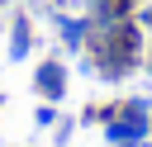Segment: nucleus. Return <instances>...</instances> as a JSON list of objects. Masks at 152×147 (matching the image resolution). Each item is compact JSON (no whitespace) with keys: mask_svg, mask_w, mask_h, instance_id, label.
<instances>
[{"mask_svg":"<svg viewBox=\"0 0 152 147\" xmlns=\"http://www.w3.org/2000/svg\"><path fill=\"white\" fill-rule=\"evenodd\" d=\"M66 85H71V71H66V62H57V57H43V62L33 66V95H38V100H48V104H62V100H66Z\"/></svg>","mask_w":152,"mask_h":147,"instance_id":"f257e3e1","label":"nucleus"},{"mask_svg":"<svg viewBox=\"0 0 152 147\" xmlns=\"http://www.w3.org/2000/svg\"><path fill=\"white\" fill-rule=\"evenodd\" d=\"M52 28H57L62 47L86 52V38H90V14H66V9H57V14H52Z\"/></svg>","mask_w":152,"mask_h":147,"instance_id":"f03ea898","label":"nucleus"},{"mask_svg":"<svg viewBox=\"0 0 152 147\" xmlns=\"http://www.w3.org/2000/svg\"><path fill=\"white\" fill-rule=\"evenodd\" d=\"M5 57H10V62H28V57H33V19H28L24 9L10 19V43H5Z\"/></svg>","mask_w":152,"mask_h":147,"instance_id":"7ed1b4c3","label":"nucleus"},{"mask_svg":"<svg viewBox=\"0 0 152 147\" xmlns=\"http://www.w3.org/2000/svg\"><path fill=\"white\" fill-rule=\"evenodd\" d=\"M142 9V0H86L90 19H133Z\"/></svg>","mask_w":152,"mask_h":147,"instance_id":"20e7f679","label":"nucleus"},{"mask_svg":"<svg viewBox=\"0 0 152 147\" xmlns=\"http://www.w3.org/2000/svg\"><path fill=\"white\" fill-rule=\"evenodd\" d=\"M57 119H62V114H57V104H48V100L33 109V128H57Z\"/></svg>","mask_w":152,"mask_h":147,"instance_id":"39448f33","label":"nucleus"},{"mask_svg":"<svg viewBox=\"0 0 152 147\" xmlns=\"http://www.w3.org/2000/svg\"><path fill=\"white\" fill-rule=\"evenodd\" d=\"M71 133H76V119H57V142H62V147L71 142Z\"/></svg>","mask_w":152,"mask_h":147,"instance_id":"423d86ee","label":"nucleus"},{"mask_svg":"<svg viewBox=\"0 0 152 147\" xmlns=\"http://www.w3.org/2000/svg\"><path fill=\"white\" fill-rule=\"evenodd\" d=\"M142 71H147V76H152V47H147V57H142Z\"/></svg>","mask_w":152,"mask_h":147,"instance_id":"0eeeda50","label":"nucleus"},{"mask_svg":"<svg viewBox=\"0 0 152 147\" xmlns=\"http://www.w3.org/2000/svg\"><path fill=\"white\" fill-rule=\"evenodd\" d=\"M114 147H138V142H114Z\"/></svg>","mask_w":152,"mask_h":147,"instance_id":"6e6552de","label":"nucleus"},{"mask_svg":"<svg viewBox=\"0 0 152 147\" xmlns=\"http://www.w3.org/2000/svg\"><path fill=\"white\" fill-rule=\"evenodd\" d=\"M138 147H152V138H142V142H138Z\"/></svg>","mask_w":152,"mask_h":147,"instance_id":"1a4fd4ad","label":"nucleus"},{"mask_svg":"<svg viewBox=\"0 0 152 147\" xmlns=\"http://www.w3.org/2000/svg\"><path fill=\"white\" fill-rule=\"evenodd\" d=\"M0 104H5V95H0Z\"/></svg>","mask_w":152,"mask_h":147,"instance_id":"9d476101","label":"nucleus"}]
</instances>
